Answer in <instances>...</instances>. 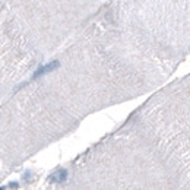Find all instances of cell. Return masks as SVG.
I'll return each instance as SVG.
<instances>
[{"label":"cell","instance_id":"6da1fadb","mask_svg":"<svg viewBox=\"0 0 190 190\" xmlns=\"http://www.w3.org/2000/svg\"><path fill=\"white\" fill-rule=\"evenodd\" d=\"M60 66V63H58L57 60L56 62H50L48 65H44V66H40L37 70H35V73L32 75V78L31 79H38V78H41V76H44V75L50 73V72H53L54 69H57V67Z\"/></svg>","mask_w":190,"mask_h":190},{"label":"cell","instance_id":"7a4b0ae2","mask_svg":"<svg viewBox=\"0 0 190 190\" xmlns=\"http://www.w3.org/2000/svg\"><path fill=\"white\" fill-rule=\"evenodd\" d=\"M67 178V171L66 170H58L56 173L53 174L51 177H50V180L54 183H65Z\"/></svg>","mask_w":190,"mask_h":190},{"label":"cell","instance_id":"3957f363","mask_svg":"<svg viewBox=\"0 0 190 190\" xmlns=\"http://www.w3.org/2000/svg\"><path fill=\"white\" fill-rule=\"evenodd\" d=\"M9 187H19V184H18V183H10Z\"/></svg>","mask_w":190,"mask_h":190}]
</instances>
